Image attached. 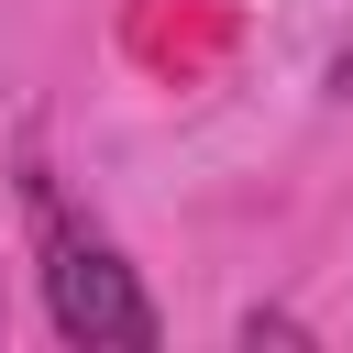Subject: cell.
<instances>
[{"instance_id": "1", "label": "cell", "mask_w": 353, "mask_h": 353, "mask_svg": "<svg viewBox=\"0 0 353 353\" xmlns=\"http://www.w3.org/2000/svg\"><path fill=\"white\" fill-rule=\"evenodd\" d=\"M22 210H33V254H44V320L55 342L77 353H154V298L132 287V265L66 221L55 176H22Z\"/></svg>"}]
</instances>
